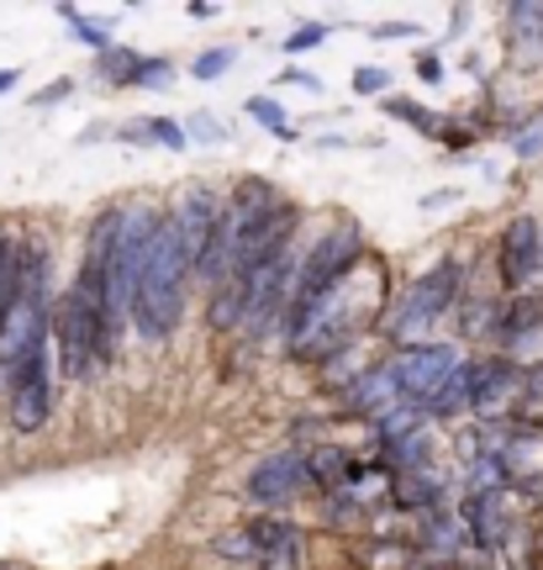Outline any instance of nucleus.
I'll list each match as a JSON object with an SVG mask.
<instances>
[{"label":"nucleus","instance_id":"1","mask_svg":"<svg viewBox=\"0 0 543 570\" xmlns=\"http://www.w3.org/2000/svg\"><path fill=\"white\" fill-rule=\"evenodd\" d=\"M190 275H196V254L185 248L175 217L164 212V227H159V238H154V254H148V269H142V285H138V312H132V323L142 327V338L164 344V338L180 327Z\"/></svg>","mask_w":543,"mask_h":570},{"label":"nucleus","instance_id":"2","mask_svg":"<svg viewBox=\"0 0 543 570\" xmlns=\"http://www.w3.org/2000/svg\"><path fill=\"white\" fill-rule=\"evenodd\" d=\"M164 227V212L154 206H121V233L117 248H111V265H106V354L117 360L121 333L138 312V285L142 269H148V254H154V238Z\"/></svg>","mask_w":543,"mask_h":570},{"label":"nucleus","instance_id":"3","mask_svg":"<svg viewBox=\"0 0 543 570\" xmlns=\"http://www.w3.org/2000/svg\"><path fill=\"white\" fill-rule=\"evenodd\" d=\"M53 338H59V370L69 381H90L111 365L106 354V306L85 281H75L53 306Z\"/></svg>","mask_w":543,"mask_h":570},{"label":"nucleus","instance_id":"4","mask_svg":"<svg viewBox=\"0 0 543 570\" xmlns=\"http://www.w3.org/2000/svg\"><path fill=\"white\" fill-rule=\"evenodd\" d=\"M460 296H464V265L460 259H438L427 275H417V281L406 285L402 302H396V312H385L381 333L391 338V348L423 344L417 333H433V323L448 317V312L460 306Z\"/></svg>","mask_w":543,"mask_h":570},{"label":"nucleus","instance_id":"5","mask_svg":"<svg viewBox=\"0 0 543 570\" xmlns=\"http://www.w3.org/2000/svg\"><path fill=\"white\" fill-rule=\"evenodd\" d=\"M470 375V412L475 423H517L523 412V391H527V370L506 354H475L464 360Z\"/></svg>","mask_w":543,"mask_h":570},{"label":"nucleus","instance_id":"6","mask_svg":"<svg viewBox=\"0 0 543 570\" xmlns=\"http://www.w3.org/2000/svg\"><path fill=\"white\" fill-rule=\"evenodd\" d=\"M391 360V370H396V386H402V402H412V407H423L438 396L454 375L464 370V354L454 344H443V338H423V344H402L385 354Z\"/></svg>","mask_w":543,"mask_h":570},{"label":"nucleus","instance_id":"7","mask_svg":"<svg viewBox=\"0 0 543 570\" xmlns=\"http://www.w3.org/2000/svg\"><path fill=\"white\" fill-rule=\"evenodd\" d=\"M302 491H312V481H306V449H280V454H264L259 465L248 470L243 502L259 512H285L296 508Z\"/></svg>","mask_w":543,"mask_h":570},{"label":"nucleus","instance_id":"8","mask_svg":"<svg viewBox=\"0 0 543 570\" xmlns=\"http://www.w3.org/2000/svg\"><path fill=\"white\" fill-rule=\"evenodd\" d=\"M496 269H502V285L512 296H523L527 285L539 281L543 269V227L539 217H512L502 233V248H496Z\"/></svg>","mask_w":543,"mask_h":570},{"label":"nucleus","instance_id":"9","mask_svg":"<svg viewBox=\"0 0 543 570\" xmlns=\"http://www.w3.org/2000/svg\"><path fill=\"white\" fill-rule=\"evenodd\" d=\"M11 428L17 433H42L48 417H53V360H48V348L32 354V365L21 370V381L11 386Z\"/></svg>","mask_w":543,"mask_h":570},{"label":"nucleus","instance_id":"10","mask_svg":"<svg viewBox=\"0 0 543 570\" xmlns=\"http://www.w3.org/2000/svg\"><path fill=\"white\" fill-rule=\"evenodd\" d=\"M460 523L470 533V550L475 554H496L512 539V518H506V491H464L460 502Z\"/></svg>","mask_w":543,"mask_h":570},{"label":"nucleus","instance_id":"11","mask_svg":"<svg viewBox=\"0 0 543 570\" xmlns=\"http://www.w3.org/2000/svg\"><path fill=\"white\" fill-rule=\"evenodd\" d=\"M169 217H175L185 248H190V254H196V265H201V254L211 248L221 217H227V196H217L211 185H190L180 202H175V212H169Z\"/></svg>","mask_w":543,"mask_h":570},{"label":"nucleus","instance_id":"12","mask_svg":"<svg viewBox=\"0 0 543 570\" xmlns=\"http://www.w3.org/2000/svg\"><path fill=\"white\" fill-rule=\"evenodd\" d=\"M502 475H506V487L539 491L543 497V423H506Z\"/></svg>","mask_w":543,"mask_h":570},{"label":"nucleus","instance_id":"13","mask_svg":"<svg viewBox=\"0 0 543 570\" xmlns=\"http://www.w3.org/2000/svg\"><path fill=\"white\" fill-rule=\"evenodd\" d=\"M396 402H402V386H396V370H391V360H381V365H364L359 381L343 391L338 423H348V417L375 423V417H381V412H391Z\"/></svg>","mask_w":543,"mask_h":570},{"label":"nucleus","instance_id":"14","mask_svg":"<svg viewBox=\"0 0 543 570\" xmlns=\"http://www.w3.org/2000/svg\"><path fill=\"white\" fill-rule=\"evenodd\" d=\"M354 470H359V460H354V454H348L343 444L306 449V481H312V491H317V497L348 491V487H354Z\"/></svg>","mask_w":543,"mask_h":570},{"label":"nucleus","instance_id":"15","mask_svg":"<svg viewBox=\"0 0 543 570\" xmlns=\"http://www.w3.org/2000/svg\"><path fill=\"white\" fill-rule=\"evenodd\" d=\"M506 48L517 63L543 59V0H517L506 6Z\"/></svg>","mask_w":543,"mask_h":570},{"label":"nucleus","instance_id":"16","mask_svg":"<svg viewBox=\"0 0 543 570\" xmlns=\"http://www.w3.org/2000/svg\"><path fill=\"white\" fill-rule=\"evenodd\" d=\"M502 306L491 291H464L460 296V338H496L502 333Z\"/></svg>","mask_w":543,"mask_h":570},{"label":"nucleus","instance_id":"17","mask_svg":"<svg viewBox=\"0 0 543 570\" xmlns=\"http://www.w3.org/2000/svg\"><path fill=\"white\" fill-rule=\"evenodd\" d=\"M248 533H254V544H259V554L285 550V544H306L302 523H290V518H280V512H259V518L248 523Z\"/></svg>","mask_w":543,"mask_h":570},{"label":"nucleus","instance_id":"18","mask_svg":"<svg viewBox=\"0 0 543 570\" xmlns=\"http://www.w3.org/2000/svg\"><path fill=\"white\" fill-rule=\"evenodd\" d=\"M243 111H248V117H254V122H259L264 132H269V138H280V142H302V127H296L290 117H285V106L275 101V96H248V101H243Z\"/></svg>","mask_w":543,"mask_h":570},{"label":"nucleus","instance_id":"19","mask_svg":"<svg viewBox=\"0 0 543 570\" xmlns=\"http://www.w3.org/2000/svg\"><path fill=\"white\" fill-rule=\"evenodd\" d=\"M59 21L69 27V32H75V42H85V48L96 53V59L117 48V38H111V27H106V21H90V17L80 11V6H59Z\"/></svg>","mask_w":543,"mask_h":570},{"label":"nucleus","instance_id":"20","mask_svg":"<svg viewBox=\"0 0 543 570\" xmlns=\"http://www.w3.org/2000/svg\"><path fill=\"white\" fill-rule=\"evenodd\" d=\"M138 63H142L138 48L117 42L111 53H101V59H96V80H106L111 90H132V80H138Z\"/></svg>","mask_w":543,"mask_h":570},{"label":"nucleus","instance_id":"21","mask_svg":"<svg viewBox=\"0 0 543 570\" xmlns=\"http://www.w3.org/2000/svg\"><path fill=\"white\" fill-rule=\"evenodd\" d=\"M211 554H217V560H227V566H259V544H254L248 523H238V529H221L217 539H211Z\"/></svg>","mask_w":543,"mask_h":570},{"label":"nucleus","instance_id":"22","mask_svg":"<svg viewBox=\"0 0 543 570\" xmlns=\"http://www.w3.org/2000/svg\"><path fill=\"white\" fill-rule=\"evenodd\" d=\"M381 106H385V117H396V122H412L417 132H423V138H443V122H448V117H433L427 106L406 101V96H385Z\"/></svg>","mask_w":543,"mask_h":570},{"label":"nucleus","instance_id":"23","mask_svg":"<svg viewBox=\"0 0 543 570\" xmlns=\"http://www.w3.org/2000/svg\"><path fill=\"white\" fill-rule=\"evenodd\" d=\"M460 412H470V375H464V370L427 402V423H448V417H460Z\"/></svg>","mask_w":543,"mask_h":570},{"label":"nucleus","instance_id":"24","mask_svg":"<svg viewBox=\"0 0 543 570\" xmlns=\"http://www.w3.org/2000/svg\"><path fill=\"white\" fill-rule=\"evenodd\" d=\"M327 38H333V27H327V21H302V27H296L280 48H285V59H302V53H317Z\"/></svg>","mask_w":543,"mask_h":570},{"label":"nucleus","instance_id":"25","mask_svg":"<svg viewBox=\"0 0 543 570\" xmlns=\"http://www.w3.org/2000/svg\"><path fill=\"white\" fill-rule=\"evenodd\" d=\"M233 63H238V48H206V53H196V63H190V80L211 85V80H221Z\"/></svg>","mask_w":543,"mask_h":570},{"label":"nucleus","instance_id":"26","mask_svg":"<svg viewBox=\"0 0 543 570\" xmlns=\"http://www.w3.org/2000/svg\"><path fill=\"white\" fill-rule=\"evenodd\" d=\"M17 265H21V244L11 233H0V312L11 306V291H17Z\"/></svg>","mask_w":543,"mask_h":570},{"label":"nucleus","instance_id":"27","mask_svg":"<svg viewBox=\"0 0 543 570\" xmlns=\"http://www.w3.org/2000/svg\"><path fill=\"white\" fill-rule=\"evenodd\" d=\"M391 80H396V75H391L385 63H359V69H354V96H375V101H385V96H391Z\"/></svg>","mask_w":543,"mask_h":570},{"label":"nucleus","instance_id":"28","mask_svg":"<svg viewBox=\"0 0 543 570\" xmlns=\"http://www.w3.org/2000/svg\"><path fill=\"white\" fill-rule=\"evenodd\" d=\"M169 80H175V63L159 59V53H142L138 63V80H132V90H169Z\"/></svg>","mask_w":543,"mask_h":570},{"label":"nucleus","instance_id":"29","mask_svg":"<svg viewBox=\"0 0 543 570\" xmlns=\"http://www.w3.org/2000/svg\"><path fill=\"white\" fill-rule=\"evenodd\" d=\"M142 122H148V138L159 142V148H175V154H180L185 142H190L185 122H175V117H142Z\"/></svg>","mask_w":543,"mask_h":570},{"label":"nucleus","instance_id":"30","mask_svg":"<svg viewBox=\"0 0 543 570\" xmlns=\"http://www.w3.org/2000/svg\"><path fill=\"white\" fill-rule=\"evenodd\" d=\"M517 423H543V365L527 370V391H523V412Z\"/></svg>","mask_w":543,"mask_h":570},{"label":"nucleus","instance_id":"31","mask_svg":"<svg viewBox=\"0 0 543 570\" xmlns=\"http://www.w3.org/2000/svg\"><path fill=\"white\" fill-rule=\"evenodd\" d=\"M185 132H190V142H227V127H221L211 111H196V117L185 122Z\"/></svg>","mask_w":543,"mask_h":570},{"label":"nucleus","instance_id":"32","mask_svg":"<svg viewBox=\"0 0 543 570\" xmlns=\"http://www.w3.org/2000/svg\"><path fill=\"white\" fill-rule=\"evenodd\" d=\"M280 85H290V90H306V96H323V75H312L306 63H285V69H280Z\"/></svg>","mask_w":543,"mask_h":570},{"label":"nucleus","instance_id":"33","mask_svg":"<svg viewBox=\"0 0 543 570\" xmlns=\"http://www.w3.org/2000/svg\"><path fill=\"white\" fill-rule=\"evenodd\" d=\"M402 38H423V27L417 21H381V27H369V42H402Z\"/></svg>","mask_w":543,"mask_h":570},{"label":"nucleus","instance_id":"34","mask_svg":"<svg viewBox=\"0 0 543 570\" xmlns=\"http://www.w3.org/2000/svg\"><path fill=\"white\" fill-rule=\"evenodd\" d=\"M302 550L306 544H285V550L259 554V570H302Z\"/></svg>","mask_w":543,"mask_h":570},{"label":"nucleus","instance_id":"35","mask_svg":"<svg viewBox=\"0 0 543 570\" xmlns=\"http://www.w3.org/2000/svg\"><path fill=\"white\" fill-rule=\"evenodd\" d=\"M69 96H75V80H53V85H42L38 96H32V106H38V111H48V106H63Z\"/></svg>","mask_w":543,"mask_h":570},{"label":"nucleus","instance_id":"36","mask_svg":"<svg viewBox=\"0 0 543 570\" xmlns=\"http://www.w3.org/2000/svg\"><path fill=\"white\" fill-rule=\"evenodd\" d=\"M417 80L423 85H443V59L433 48H417Z\"/></svg>","mask_w":543,"mask_h":570},{"label":"nucleus","instance_id":"37","mask_svg":"<svg viewBox=\"0 0 543 570\" xmlns=\"http://www.w3.org/2000/svg\"><path fill=\"white\" fill-rule=\"evenodd\" d=\"M512 142H517V159H533V154L543 148V122L527 127V132H512Z\"/></svg>","mask_w":543,"mask_h":570},{"label":"nucleus","instance_id":"38","mask_svg":"<svg viewBox=\"0 0 543 570\" xmlns=\"http://www.w3.org/2000/svg\"><path fill=\"white\" fill-rule=\"evenodd\" d=\"M527 570H543V529L527 533Z\"/></svg>","mask_w":543,"mask_h":570},{"label":"nucleus","instance_id":"39","mask_svg":"<svg viewBox=\"0 0 543 570\" xmlns=\"http://www.w3.org/2000/svg\"><path fill=\"white\" fill-rule=\"evenodd\" d=\"M448 202H460V190H427L417 206H423V212H438V206H448Z\"/></svg>","mask_w":543,"mask_h":570},{"label":"nucleus","instance_id":"40","mask_svg":"<svg viewBox=\"0 0 543 570\" xmlns=\"http://www.w3.org/2000/svg\"><path fill=\"white\" fill-rule=\"evenodd\" d=\"M17 85H21V69H17V63H11V69H0V96H11Z\"/></svg>","mask_w":543,"mask_h":570},{"label":"nucleus","instance_id":"41","mask_svg":"<svg viewBox=\"0 0 543 570\" xmlns=\"http://www.w3.org/2000/svg\"><path fill=\"white\" fill-rule=\"evenodd\" d=\"M460 570H496V560H491V554H470Z\"/></svg>","mask_w":543,"mask_h":570}]
</instances>
